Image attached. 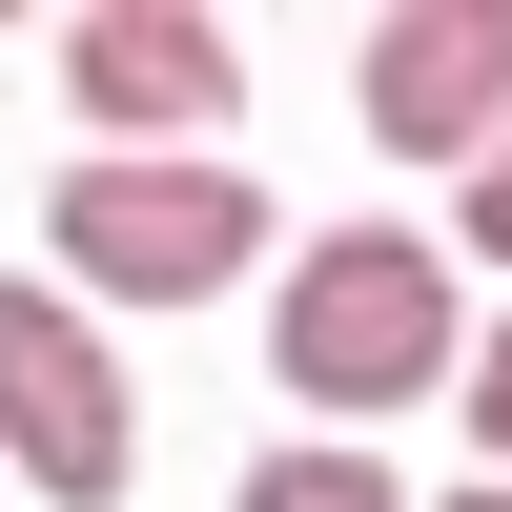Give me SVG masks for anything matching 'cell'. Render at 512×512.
<instances>
[{
  "label": "cell",
  "mask_w": 512,
  "mask_h": 512,
  "mask_svg": "<svg viewBox=\"0 0 512 512\" xmlns=\"http://www.w3.org/2000/svg\"><path fill=\"white\" fill-rule=\"evenodd\" d=\"M267 390L328 410V431L451 390V246L431 226H308L287 287H267Z\"/></svg>",
  "instance_id": "obj_1"
},
{
  "label": "cell",
  "mask_w": 512,
  "mask_h": 512,
  "mask_svg": "<svg viewBox=\"0 0 512 512\" xmlns=\"http://www.w3.org/2000/svg\"><path fill=\"white\" fill-rule=\"evenodd\" d=\"M41 246H62V287H103V308H205V287L267 267V185H246V164H62Z\"/></svg>",
  "instance_id": "obj_2"
},
{
  "label": "cell",
  "mask_w": 512,
  "mask_h": 512,
  "mask_svg": "<svg viewBox=\"0 0 512 512\" xmlns=\"http://www.w3.org/2000/svg\"><path fill=\"white\" fill-rule=\"evenodd\" d=\"M0 472L62 512L144 492V410H123V349L82 328V287H0Z\"/></svg>",
  "instance_id": "obj_3"
},
{
  "label": "cell",
  "mask_w": 512,
  "mask_h": 512,
  "mask_svg": "<svg viewBox=\"0 0 512 512\" xmlns=\"http://www.w3.org/2000/svg\"><path fill=\"white\" fill-rule=\"evenodd\" d=\"M62 103L103 123V164H226L205 123H246V41L185 0H103V21H62Z\"/></svg>",
  "instance_id": "obj_4"
},
{
  "label": "cell",
  "mask_w": 512,
  "mask_h": 512,
  "mask_svg": "<svg viewBox=\"0 0 512 512\" xmlns=\"http://www.w3.org/2000/svg\"><path fill=\"white\" fill-rule=\"evenodd\" d=\"M349 103L390 164H512V0H390L349 41Z\"/></svg>",
  "instance_id": "obj_5"
},
{
  "label": "cell",
  "mask_w": 512,
  "mask_h": 512,
  "mask_svg": "<svg viewBox=\"0 0 512 512\" xmlns=\"http://www.w3.org/2000/svg\"><path fill=\"white\" fill-rule=\"evenodd\" d=\"M246 512H410L369 451H246Z\"/></svg>",
  "instance_id": "obj_6"
},
{
  "label": "cell",
  "mask_w": 512,
  "mask_h": 512,
  "mask_svg": "<svg viewBox=\"0 0 512 512\" xmlns=\"http://www.w3.org/2000/svg\"><path fill=\"white\" fill-rule=\"evenodd\" d=\"M472 267L512 287V164H472Z\"/></svg>",
  "instance_id": "obj_7"
},
{
  "label": "cell",
  "mask_w": 512,
  "mask_h": 512,
  "mask_svg": "<svg viewBox=\"0 0 512 512\" xmlns=\"http://www.w3.org/2000/svg\"><path fill=\"white\" fill-rule=\"evenodd\" d=\"M472 451H512V328L472 349Z\"/></svg>",
  "instance_id": "obj_8"
},
{
  "label": "cell",
  "mask_w": 512,
  "mask_h": 512,
  "mask_svg": "<svg viewBox=\"0 0 512 512\" xmlns=\"http://www.w3.org/2000/svg\"><path fill=\"white\" fill-rule=\"evenodd\" d=\"M451 512H512V472H492V492H451Z\"/></svg>",
  "instance_id": "obj_9"
}]
</instances>
